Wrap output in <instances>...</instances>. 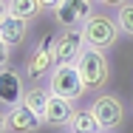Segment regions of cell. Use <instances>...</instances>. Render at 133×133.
Here are the masks:
<instances>
[{
  "label": "cell",
  "instance_id": "obj_18",
  "mask_svg": "<svg viewBox=\"0 0 133 133\" xmlns=\"http://www.w3.org/2000/svg\"><path fill=\"white\" fill-rule=\"evenodd\" d=\"M40 6H43V11H45V14H51L54 9L59 6V0H40Z\"/></svg>",
  "mask_w": 133,
  "mask_h": 133
},
{
  "label": "cell",
  "instance_id": "obj_15",
  "mask_svg": "<svg viewBox=\"0 0 133 133\" xmlns=\"http://www.w3.org/2000/svg\"><path fill=\"white\" fill-rule=\"evenodd\" d=\"M116 26L122 34L133 37V3H125L122 9H116Z\"/></svg>",
  "mask_w": 133,
  "mask_h": 133
},
{
  "label": "cell",
  "instance_id": "obj_9",
  "mask_svg": "<svg viewBox=\"0 0 133 133\" xmlns=\"http://www.w3.org/2000/svg\"><path fill=\"white\" fill-rule=\"evenodd\" d=\"M43 128H45V122L34 110H28L26 105L6 110V130L9 133H40Z\"/></svg>",
  "mask_w": 133,
  "mask_h": 133
},
{
  "label": "cell",
  "instance_id": "obj_3",
  "mask_svg": "<svg viewBox=\"0 0 133 133\" xmlns=\"http://www.w3.org/2000/svg\"><path fill=\"white\" fill-rule=\"evenodd\" d=\"M85 34V45L96 48V51H110L116 43H119V26H116V17H110L105 11H94L91 20L82 26Z\"/></svg>",
  "mask_w": 133,
  "mask_h": 133
},
{
  "label": "cell",
  "instance_id": "obj_16",
  "mask_svg": "<svg viewBox=\"0 0 133 133\" xmlns=\"http://www.w3.org/2000/svg\"><path fill=\"white\" fill-rule=\"evenodd\" d=\"M96 6H102V9H122L125 3H130V0H94Z\"/></svg>",
  "mask_w": 133,
  "mask_h": 133
},
{
  "label": "cell",
  "instance_id": "obj_14",
  "mask_svg": "<svg viewBox=\"0 0 133 133\" xmlns=\"http://www.w3.org/2000/svg\"><path fill=\"white\" fill-rule=\"evenodd\" d=\"M9 14H14V17L31 23V20H37L40 14H45V11H43L40 0H9Z\"/></svg>",
  "mask_w": 133,
  "mask_h": 133
},
{
  "label": "cell",
  "instance_id": "obj_19",
  "mask_svg": "<svg viewBox=\"0 0 133 133\" xmlns=\"http://www.w3.org/2000/svg\"><path fill=\"white\" fill-rule=\"evenodd\" d=\"M9 14V0H0V20Z\"/></svg>",
  "mask_w": 133,
  "mask_h": 133
},
{
  "label": "cell",
  "instance_id": "obj_2",
  "mask_svg": "<svg viewBox=\"0 0 133 133\" xmlns=\"http://www.w3.org/2000/svg\"><path fill=\"white\" fill-rule=\"evenodd\" d=\"M54 65H57L54 62V34H43L28 51L23 74L31 85H43V82H48Z\"/></svg>",
  "mask_w": 133,
  "mask_h": 133
},
{
  "label": "cell",
  "instance_id": "obj_20",
  "mask_svg": "<svg viewBox=\"0 0 133 133\" xmlns=\"http://www.w3.org/2000/svg\"><path fill=\"white\" fill-rule=\"evenodd\" d=\"M0 133H9L6 130V110H0Z\"/></svg>",
  "mask_w": 133,
  "mask_h": 133
},
{
  "label": "cell",
  "instance_id": "obj_6",
  "mask_svg": "<svg viewBox=\"0 0 133 133\" xmlns=\"http://www.w3.org/2000/svg\"><path fill=\"white\" fill-rule=\"evenodd\" d=\"M82 51H85L82 28H59L54 34V62L57 65H74Z\"/></svg>",
  "mask_w": 133,
  "mask_h": 133
},
{
  "label": "cell",
  "instance_id": "obj_13",
  "mask_svg": "<svg viewBox=\"0 0 133 133\" xmlns=\"http://www.w3.org/2000/svg\"><path fill=\"white\" fill-rule=\"evenodd\" d=\"M65 130L68 133H102V128H99V122L94 119V113L88 108H77Z\"/></svg>",
  "mask_w": 133,
  "mask_h": 133
},
{
  "label": "cell",
  "instance_id": "obj_12",
  "mask_svg": "<svg viewBox=\"0 0 133 133\" xmlns=\"http://www.w3.org/2000/svg\"><path fill=\"white\" fill-rule=\"evenodd\" d=\"M48 99H51V91L45 88V85H31L26 91V99H23V105L28 110H34L43 122H45V110H48Z\"/></svg>",
  "mask_w": 133,
  "mask_h": 133
},
{
  "label": "cell",
  "instance_id": "obj_10",
  "mask_svg": "<svg viewBox=\"0 0 133 133\" xmlns=\"http://www.w3.org/2000/svg\"><path fill=\"white\" fill-rule=\"evenodd\" d=\"M74 110H77V102L62 99V96H54V94H51V99H48V110H45V128H54V130L68 128Z\"/></svg>",
  "mask_w": 133,
  "mask_h": 133
},
{
  "label": "cell",
  "instance_id": "obj_5",
  "mask_svg": "<svg viewBox=\"0 0 133 133\" xmlns=\"http://www.w3.org/2000/svg\"><path fill=\"white\" fill-rule=\"evenodd\" d=\"M45 88L51 91L54 96H62V99H71V102H79L82 96L88 94L85 85H82V77L77 71V65H54Z\"/></svg>",
  "mask_w": 133,
  "mask_h": 133
},
{
  "label": "cell",
  "instance_id": "obj_11",
  "mask_svg": "<svg viewBox=\"0 0 133 133\" xmlns=\"http://www.w3.org/2000/svg\"><path fill=\"white\" fill-rule=\"evenodd\" d=\"M28 26H31V23L14 17V14H6V17L0 20V40L14 51V48H20V45L28 40Z\"/></svg>",
  "mask_w": 133,
  "mask_h": 133
},
{
  "label": "cell",
  "instance_id": "obj_8",
  "mask_svg": "<svg viewBox=\"0 0 133 133\" xmlns=\"http://www.w3.org/2000/svg\"><path fill=\"white\" fill-rule=\"evenodd\" d=\"M94 0H59L54 9V20L59 28H82L94 14Z\"/></svg>",
  "mask_w": 133,
  "mask_h": 133
},
{
  "label": "cell",
  "instance_id": "obj_1",
  "mask_svg": "<svg viewBox=\"0 0 133 133\" xmlns=\"http://www.w3.org/2000/svg\"><path fill=\"white\" fill-rule=\"evenodd\" d=\"M74 65H77V71H79V77H82L85 91L105 94V88L110 85V62H108L105 51H96V48L85 45V51L79 54V59Z\"/></svg>",
  "mask_w": 133,
  "mask_h": 133
},
{
  "label": "cell",
  "instance_id": "obj_17",
  "mask_svg": "<svg viewBox=\"0 0 133 133\" xmlns=\"http://www.w3.org/2000/svg\"><path fill=\"white\" fill-rule=\"evenodd\" d=\"M9 57H11V48L0 40V68H3V65H9Z\"/></svg>",
  "mask_w": 133,
  "mask_h": 133
},
{
  "label": "cell",
  "instance_id": "obj_4",
  "mask_svg": "<svg viewBox=\"0 0 133 133\" xmlns=\"http://www.w3.org/2000/svg\"><path fill=\"white\" fill-rule=\"evenodd\" d=\"M88 110L99 122L102 133H113V130H119L125 125V102L116 94H96L94 102L88 105Z\"/></svg>",
  "mask_w": 133,
  "mask_h": 133
},
{
  "label": "cell",
  "instance_id": "obj_7",
  "mask_svg": "<svg viewBox=\"0 0 133 133\" xmlns=\"http://www.w3.org/2000/svg\"><path fill=\"white\" fill-rule=\"evenodd\" d=\"M26 91L28 88H26V74L23 71H17L14 65H3L0 68V105L6 110L23 105Z\"/></svg>",
  "mask_w": 133,
  "mask_h": 133
}]
</instances>
